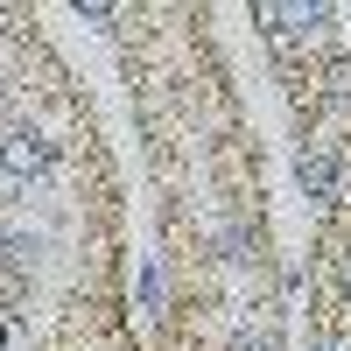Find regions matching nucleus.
Here are the masks:
<instances>
[{"label": "nucleus", "instance_id": "nucleus-1", "mask_svg": "<svg viewBox=\"0 0 351 351\" xmlns=\"http://www.w3.org/2000/svg\"><path fill=\"white\" fill-rule=\"evenodd\" d=\"M295 183H302L309 197H330V183H337L330 155H324V148H302V162H295Z\"/></svg>", "mask_w": 351, "mask_h": 351}, {"label": "nucleus", "instance_id": "nucleus-2", "mask_svg": "<svg viewBox=\"0 0 351 351\" xmlns=\"http://www.w3.org/2000/svg\"><path fill=\"white\" fill-rule=\"evenodd\" d=\"M43 148H36V134H21L14 127V141H8V183H21V176H43Z\"/></svg>", "mask_w": 351, "mask_h": 351}, {"label": "nucleus", "instance_id": "nucleus-3", "mask_svg": "<svg viewBox=\"0 0 351 351\" xmlns=\"http://www.w3.org/2000/svg\"><path fill=\"white\" fill-rule=\"evenodd\" d=\"M239 351H274V337H267V330H253V337H239Z\"/></svg>", "mask_w": 351, "mask_h": 351}, {"label": "nucleus", "instance_id": "nucleus-4", "mask_svg": "<svg viewBox=\"0 0 351 351\" xmlns=\"http://www.w3.org/2000/svg\"><path fill=\"white\" fill-rule=\"evenodd\" d=\"M309 351H337V344H309Z\"/></svg>", "mask_w": 351, "mask_h": 351}]
</instances>
